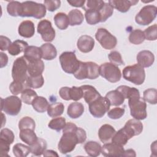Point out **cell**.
<instances>
[{
  "label": "cell",
  "mask_w": 157,
  "mask_h": 157,
  "mask_svg": "<svg viewBox=\"0 0 157 157\" xmlns=\"http://www.w3.org/2000/svg\"><path fill=\"white\" fill-rule=\"evenodd\" d=\"M77 126L71 122L66 124L63 129V135L59 141L58 148L63 154H67L73 151L77 144H79L76 131Z\"/></svg>",
  "instance_id": "cell-1"
},
{
  "label": "cell",
  "mask_w": 157,
  "mask_h": 157,
  "mask_svg": "<svg viewBox=\"0 0 157 157\" xmlns=\"http://www.w3.org/2000/svg\"><path fill=\"white\" fill-rule=\"evenodd\" d=\"M46 7L41 4L34 1H25L21 3L19 16L21 17H34L37 19L45 16Z\"/></svg>",
  "instance_id": "cell-2"
},
{
  "label": "cell",
  "mask_w": 157,
  "mask_h": 157,
  "mask_svg": "<svg viewBox=\"0 0 157 157\" xmlns=\"http://www.w3.org/2000/svg\"><path fill=\"white\" fill-rule=\"evenodd\" d=\"M128 105L131 115L135 119L142 120L147 117L145 101L140 98V94L134 95L128 99Z\"/></svg>",
  "instance_id": "cell-3"
},
{
  "label": "cell",
  "mask_w": 157,
  "mask_h": 157,
  "mask_svg": "<svg viewBox=\"0 0 157 157\" xmlns=\"http://www.w3.org/2000/svg\"><path fill=\"white\" fill-rule=\"evenodd\" d=\"M74 75L78 80L96 79L99 75V66L94 62L80 61V66Z\"/></svg>",
  "instance_id": "cell-4"
},
{
  "label": "cell",
  "mask_w": 157,
  "mask_h": 157,
  "mask_svg": "<svg viewBox=\"0 0 157 157\" xmlns=\"http://www.w3.org/2000/svg\"><path fill=\"white\" fill-rule=\"evenodd\" d=\"M123 78L131 83L137 85H142L145 78V72L144 67L135 64L132 66L125 67L123 70Z\"/></svg>",
  "instance_id": "cell-5"
},
{
  "label": "cell",
  "mask_w": 157,
  "mask_h": 157,
  "mask_svg": "<svg viewBox=\"0 0 157 157\" xmlns=\"http://www.w3.org/2000/svg\"><path fill=\"white\" fill-rule=\"evenodd\" d=\"M59 59L62 69L67 74H74L80 66V61L77 59L74 52H64L61 54Z\"/></svg>",
  "instance_id": "cell-6"
},
{
  "label": "cell",
  "mask_w": 157,
  "mask_h": 157,
  "mask_svg": "<svg viewBox=\"0 0 157 157\" xmlns=\"http://www.w3.org/2000/svg\"><path fill=\"white\" fill-rule=\"evenodd\" d=\"M28 61L24 56L17 58L13 62L12 77L14 81L25 82L28 78Z\"/></svg>",
  "instance_id": "cell-7"
},
{
  "label": "cell",
  "mask_w": 157,
  "mask_h": 157,
  "mask_svg": "<svg viewBox=\"0 0 157 157\" xmlns=\"http://www.w3.org/2000/svg\"><path fill=\"white\" fill-rule=\"evenodd\" d=\"M99 75L111 83L120 81L121 77L118 67L111 63H105L99 66Z\"/></svg>",
  "instance_id": "cell-8"
},
{
  "label": "cell",
  "mask_w": 157,
  "mask_h": 157,
  "mask_svg": "<svg viewBox=\"0 0 157 157\" xmlns=\"http://www.w3.org/2000/svg\"><path fill=\"white\" fill-rule=\"evenodd\" d=\"M157 8L153 5L143 7L135 17L136 22L139 25L146 26L150 24L156 18Z\"/></svg>",
  "instance_id": "cell-9"
},
{
  "label": "cell",
  "mask_w": 157,
  "mask_h": 157,
  "mask_svg": "<svg viewBox=\"0 0 157 157\" xmlns=\"http://www.w3.org/2000/svg\"><path fill=\"white\" fill-rule=\"evenodd\" d=\"M1 110L9 115L15 116L18 114L21 108V100L17 96H10L5 99H1Z\"/></svg>",
  "instance_id": "cell-10"
},
{
  "label": "cell",
  "mask_w": 157,
  "mask_h": 157,
  "mask_svg": "<svg viewBox=\"0 0 157 157\" xmlns=\"http://www.w3.org/2000/svg\"><path fill=\"white\" fill-rule=\"evenodd\" d=\"M110 105L105 97L100 96L89 104L90 113L95 118L102 117L110 109Z\"/></svg>",
  "instance_id": "cell-11"
},
{
  "label": "cell",
  "mask_w": 157,
  "mask_h": 157,
  "mask_svg": "<svg viewBox=\"0 0 157 157\" xmlns=\"http://www.w3.org/2000/svg\"><path fill=\"white\" fill-rule=\"evenodd\" d=\"M95 37L101 45L106 50L114 48L117 44L116 37L105 28H99L95 34Z\"/></svg>",
  "instance_id": "cell-12"
},
{
  "label": "cell",
  "mask_w": 157,
  "mask_h": 157,
  "mask_svg": "<svg viewBox=\"0 0 157 157\" xmlns=\"http://www.w3.org/2000/svg\"><path fill=\"white\" fill-rule=\"evenodd\" d=\"M37 30L45 42H52L55 38V31L52 27V23L48 20L40 21L38 23Z\"/></svg>",
  "instance_id": "cell-13"
},
{
  "label": "cell",
  "mask_w": 157,
  "mask_h": 157,
  "mask_svg": "<svg viewBox=\"0 0 157 157\" xmlns=\"http://www.w3.org/2000/svg\"><path fill=\"white\" fill-rule=\"evenodd\" d=\"M123 147L115 143H107L101 147V153L104 156H122L124 153Z\"/></svg>",
  "instance_id": "cell-14"
},
{
  "label": "cell",
  "mask_w": 157,
  "mask_h": 157,
  "mask_svg": "<svg viewBox=\"0 0 157 157\" xmlns=\"http://www.w3.org/2000/svg\"><path fill=\"white\" fill-rule=\"evenodd\" d=\"M132 137L134 136L131 131L125 126H124L123 128L115 133L111 140L112 142L123 147Z\"/></svg>",
  "instance_id": "cell-15"
},
{
  "label": "cell",
  "mask_w": 157,
  "mask_h": 157,
  "mask_svg": "<svg viewBox=\"0 0 157 157\" xmlns=\"http://www.w3.org/2000/svg\"><path fill=\"white\" fill-rule=\"evenodd\" d=\"M77 46L78 50L82 53H88L91 52L94 46V40L88 35L80 36L77 42Z\"/></svg>",
  "instance_id": "cell-16"
},
{
  "label": "cell",
  "mask_w": 157,
  "mask_h": 157,
  "mask_svg": "<svg viewBox=\"0 0 157 157\" xmlns=\"http://www.w3.org/2000/svg\"><path fill=\"white\" fill-rule=\"evenodd\" d=\"M136 59L139 65L142 67L151 66L155 61V56L149 50H142L137 55Z\"/></svg>",
  "instance_id": "cell-17"
},
{
  "label": "cell",
  "mask_w": 157,
  "mask_h": 157,
  "mask_svg": "<svg viewBox=\"0 0 157 157\" xmlns=\"http://www.w3.org/2000/svg\"><path fill=\"white\" fill-rule=\"evenodd\" d=\"M18 34L21 37L30 38L33 37L35 33V26L33 21L25 20L22 21L18 26Z\"/></svg>",
  "instance_id": "cell-18"
},
{
  "label": "cell",
  "mask_w": 157,
  "mask_h": 157,
  "mask_svg": "<svg viewBox=\"0 0 157 157\" xmlns=\"http://www.w3.org/2000/svg\"><path fill=\"white\" fill-rule=\"evenodd\" d=\"M80 87L83 91V98L88 104L101 96L97 90L91 85H85Z\"/></svg>",
  "instance_id": "cell-19"
},
{
  "label": "cell",
  "mask_w": 157,
  "mask_h": 157,
  "mask_svg": "<svg viewBox=\"0 0 157 157\" xmlns=\"http://www.w3.org/2000/svg\"><path fill=\"white\" fill-rule=\"evenodd\" d=\"M139 1L132 0H110L109 4L120 12L125 13L128 12L132 6L136 5Z\"/></svg>",
  "instance_id": "cell-20"
},
{
  "label": "cell",
  "mask_w": 157,
  "mask_h": 157,
  "mask_svg": "<svg viewBox=\"0 0 157 157\" xmlns=\"http://www.w3.org/2000/svg\"><path fill=\"white\" fill-rule=\"evenodd\" d=\"M116 132L114 128L109 124H105L101 126L98 131V136L100 140L103 143L109 142Z\"/></svg>",
  "instance_id": "cell-21"
},
{
  "label": "cell",
  "mask_w": 157,
  "mask_h": 157,
  "mask_svg": "<svg viewBox=\"0 0 157 157\" xmlns=\"http://www.w3.org/2000/svg\"><path fill=\"white\" fill-rule=\"evenodd\" d=\"M44 70V64L41 59L28 61V73L30 76L41 75Z\"/></svg>",
  "instance_id": "cell-22"
},
{
  "label": "cell",
  "mask_w": 157,
  "mask_h": 157,
  "mask_svg": "<svg viewBox=\"0 0 157 157\" xmlns=\"http://www.w3.org/2000/svg\"><path fill=\"white\" fill-rule=\"evenodd\" d=\"M23 56L28 61L39 60L42 58L41 49L36 46H28L24 51Z\"/></svg>",
  "instance_id": "cell-23"
},
{
  "label": "cell",
  "mask_w": 157,
  "mask_h": 157,
  "mask_svg": "<svg viewBox=\"0 0 157 157\" xmlns=\"http://www.w3.org/2000/svg\"><path fill=\"white\" fill-rule=\"evenodd\" d=\"M105 97L109 101L110 105L113 106L121 105L125 99L123 94L117 89L109 91Z\"/></svg>",
  "instance_id": "cell-24"
},
{
  "label": "cell",
  "mask_w": 157,
  "mask_h": 157,
  "mask_svg": "<svg viewBox=\"0 0 157 157\" xmlns=\"http://www.w3.org/2000/svg\"><path fill=\"white\" fill-rule=\"evenodd\" d=\"M42 58L45 60H52L56 57L57 51L55 47L50 43H45L40 46Z\"/></svg>",
  "instance_id": "cell-25"
},
{
  "label": "cell",
  "mask_w": 157,
  "mask_h": 157,
  "mask_svg": "<svg viewBox=\"0 0 157 157\" xmlns=\"http://www.w3.org/2000/svg\"><path fill=\"white\" fill-rule=\"evenodd\" d=\"M84 112V106L81 102H74L71 103L67 108V115L73 119L80 117Z\"/></svg>",
  "instance_id": "cell-26"
},
{
  "label": "cell",
  "mask_w": 157,
  "mask_h": 157,
  "mask_svg": "<svg viewBox=\"0 0 157 157\" xmlns=\"http://www.w3.org/2000/svg\"><path fill=\"white\" fill-rule=\"evenodd\" d=\"M19 136L20 139L29 146L34 144L38 139L34 132V130L31 129H24L20 130Z\"/></svg>",
  "instance_id": "cell-27"
},
{
  "label": "cell",
  "mask_w": 157,
  "mask_h": 157,
  "mask_svg": "<svg viewBox=\"0 0 157 157\" xmlns=\"http://www.w3.org/2000/svg\"><path fill=\"white\" fill-rule=\"evenodd\" d=\"M28 47L26 42L22 40H16L13 41L8 48V52L12 56H16L24 52Z\"/></svg>",
  "instance_id": "cell-28"
},
{
  "label": "cell",
  "mask_w": 157,
  "mask_h": 157,
  "mask_svg": "<svg viewBox=\"0 0 157 157\" xmlns=\"http://www.w3.org/2000/svg\"><path fill=\"white\" fill-rule=\"evenodd\" d=\"M47 144L45 140L42 138H38L34 144L29 146L31 153L35 156H40L44 154L47 148Z\"/></svg>",
  "instance_id": "cell-29"
},
{
  "label": "cell",
  "mask_w": 157,
  "mask_h": 157,
  "mask_svg": "<svg viewBox=\"0 0 157 157\" xmlns=\"http://www.w3.org/2000/svg\"><path fill=\"white\" fill-rule=\"evenodd\" d=\"M101 145L95 141H88L84 145V149L90 156L96 157L99 156L101 153Z\"/></svg>",
  "instance_id": "cell-30"
},
{
  "label": "cell",
  "mask_w": 157,
  "mask_h": 157,
  "mask_svg": "<svg viewBox=\"0 0 157 157\" xmlns=\"http://www.w3.org/2000/svg\"><path fill=\"white\" fill-rule=\"evenodd\" d=\"M33 109L39 113L45 112L47 110L49 106L48 102L45 98L42 96H37L32 102Z\"/></svg>",
  "instance_id": "cell-31"
},
{
  "label": "cell",
  "mask_w": 157,
  "mask_h": 157,
  "mask_svg": "<svg viewBox=\"0 0 157 157\" xmlns=\"http://www.w3.org/2000/svg\"><path fill=\"white\" fill-rule=\"evenodd\" d=\"M54 21L57 28L61 30L67 29L69 25V17L63 12L57 13L54 17Z\"/></svg>",
  "instance_id": "cell-32"
},
{
  "label": "cell",
  "mask_w": 157,
  "mask_h": 157,
  "mask_svg": "<svg viewBox=\"0 0 157 157\" xmlns=\"http://www.w3.org/2000/svg\"><path fill=\"white\" fill-rule=\"evenodd\" d=\"M69 25L71 26L80 25L82 23L84 17L82 12L78 9L71 10L68 14Z\"/></svg>",
  "instance_id": "cell-33"
},
{
  "label": "cell",
  "mask_w": 157,
  "mask_h": 157,
  "mask_svg": "<svg viewBox=\"0 0 157 157\" xmlns=\"http://www.w3.org/2000/svg\"><path fill=\"white\" fill-rule=\"evenodd\" d=\"M64 106L61 102H55L49 105L47 109L48 115L52 118L59 117L63 114Z\"/></svg>",
  "instance_id": "cell-34"
},
{
  "label": "cell",
  "mask_w": 157,
  "mask_h": 157,
  "mask_svg": "<svg viewBox=\"0 0 157 157\" xmlns=\"http://www.w3.org/2000/svg\"><path fill=\"white\" fill-rule=\"evenodd\" d=\"M85 17L86 22L91 25H94L101 21V17L99 10L90 9L85 11Z\"/></svg>",
  "instance_id": "cell-35"
},
{
  "label": "cell",
  "mask_w": 157,
  "mask_h": 157,
  "mask_svg": "<svg viewBox=\"0 0 157 157\" xmlns=\"http://www.w3.org/2000/svg\"><path fill=\"white\" fill-rule=\"evenodd\" d=\"M145 39V38L144 31L139 29L132 31L129 36V42L131 44L135 45H139L142 44Z\"/></svg>",
  "instance_id": "cell-36"
},
{
  "label": "cell",
  "mask_w": 157,
  "mask_h": 157,
  "mask_svg": "<svg viewBox=\"0 0 157 157\" xmlns=\"http://www.w3.org/2000/svg\"><path fill=\"white\" fill-rule=\"evenodd\" d=\"M26 82L28 88H39L43 86L44 83V79L42 74L37 76L29 75Z\"/></svg>",
  "instance_id": "cell-37"
},
{
  "label": "cell",
  "mask_w": 157,
  "mask_h": 157,
  "mask_svg": "<svg viewBox=\"0 0 157 157\" xmlns=\"http://www.w3.org/2000/svg\"><path fill=\"white\" fill-rule=\"evenodd\" d=\"M13 155L16 157H25L31 153L29 146L25 145L23 144H16L12 149Z\"/></svg>",
  "instance_id": "cell-38"
},
{
  "label": "cell",
  "mask_w": 157,
  "mask_h": 157,
  "mask_svg": "<svg viewBox=\"0 0 157 157\" xmlns=\"http://www.w3.org/2000/svg\"><path fill=\"white\" fill-rule=\"evenodd\" d=\"M14 134L12 131L7 128H4L1 131L0 143L10 145L14 141Z\"/></svg>",
  "instance_id": "cell-39"
},
{
  "label": "cell",
  "mask_w": 157,
  "mask_h": 157,
  "mask_svg": "<svg viewBox=\"0 0 157 157\" xmlns=\"http://www.w3.org/2000/svg\"><path fill=\"white\" fill-rule=\"evenodd\" d=\"M117 90H118L124 96V99H129L131 96L134 95L140 94L139 90L134 87H129L126 85H121L117 87Z\"/></svg>",
  "instance_id": "cell-40"
},
{
  "label": "cell",
  "mask_w": 157,
  "mask_h": 157,
  "mask_svg": "<svg viewBox=\"0 0 157 157\" xmlns=\"http://www.w3.org/2000/svg\"><path fill=\"white\" fill-rule=\"evenodd\" d=\"M125 125L128 126L133 131L135 136L139 135L142 132L143 124L139 120L135 118L130 119L126 121Z\"/></svg>",
  "instance_id": "cell-41"
},
{
  "label": "cell",
  "mask_w": 157,
  "mask_h": 157,
  "mask_svg": "<svg viewBox=\"0 0 157 157\" xmlns=\"http://www.w3.org/2000/svg\"><path fill=\"white\" fill-rule=\"evenodd\" d=\"M37 96V94L36 92L29 88L25 89L21 93V101L25 104L28 105L32 104L33 101Z\"/></svg>",
  "instance_id": "cell-42"
},
{
  "label": "cell",
  "mask_w": 157,
  "mask_h": 157,
  "mask_svg": "<svg viewBox=\"0 0 157 157\" xmlns=\"http://www.w3.org/2000/svg\"><path fill=\"white\" fill-rule=\"evenodd\" d=\"M66 119L64 117H55L51 120L48 124V126L56 131H60L66 125Z\"/></svg>",
  "instance_id": "cell-43"
},
{
  "label": "cell",
  "mask_w": 157,
  "mask_h": 157,
  "mask_svg": "<svg viewBox=\"0 0 157 157\" xmlns=\"http://www.w3.org/2000/svg\"><path fill=\"white\" fill-rule=\"evenodd\" d=\"M26 88H29L28 87L26 82H21L13 80L9 86V90L10 92L15 96L18 95L20 93H21Z\"/></svg>",
  "instance_id": "cell-44"
},
{
  "label": "cell",
  "mask_w": 157,
  "mask_h": 157,
  "mask_svg": "<svg viewBox=\"0 0 157 157\" xmlns=\"http://www.w3.org/2000/svg\"><path fill=\"white\" fill-rule=\"evenodd\" d=\"M143 99L151 104L157 103V91L155 88H148L145 90L143 93Z\"/></svg>",
  "instance_id": "cell-45"
},
{
  "label": "cell",
  "mask_w": 157,
  "mask_h": 157,
  "mask_svg": "<svg viewBox=\"0 0 157 157\" xmlns=\"http://www.w3.org/2000/svg\"><path fill=\"white\" fill-rule=\"evenodd\" d=\"M99 12L101 17L100 22H104L113 14V8L109 3L104 2L103 6Z\"/></svg>",
  "instance_id": "cell-46"
},
{
  "label": "cell",
  "mask_w": 157,
  "mask_h": 157,
  "mask_svg": "<svg viewBox=\"0 0 157 157\" xmlns=\"http://www.w3.org/2000/svg\"><path fill=\"white\" fill-rule=\"evenodd\" d=\"M36 123L34 120L29 117H23L18 123V128L20 130L24 129H31L33 130L35 129Z\"/></svg>",
  "instance_id": "cell-47"
},
{
  "label": "cell",
  "mask_w": 157,
  "mask_h": 157,
  "mask_svg": "<svg viewBox=\"0 0 157 157\" xmlns=\"http://www.w3.org/2000/svg\"><path fill=\"white\" fill-rule=\"evenodd\" d=\"M104 2L101 0H88L85 1L83 9L86 11L90 9L99 10L103 6Z\"/></svg>",
  "instance_id": "cell-48"
},
{
  "label": "cell",
  "mask_w": 157,
  "mask_h": 157,
  "mask_svg": "<svg viewBox=\"0 0 157 157\" xmlns=\"http://www.w3.org/2000/svg\"><path fill=\"white\" fill-rule=\"evenodd\" d=\"M21 2L18 1H10L7 6V13L12 17L19 16Z\"/></svg>",
  "instance_id": "cell-49"
},
{
  "label": "cell",
  "mask_w": 157,
  "mask_h": 157,
  "mask_svg": "<svg viewBox=\"0 0 157 157\" xmlns=\"http://www.w3.org/2000/svg\"><path fill=\"white\" fill-rule=\"evenodd\" d=\"M145 38L148 40H156L157 39V25L154 24L145 29L144 31Z\"/></svg>",
  "instance_id": "cell-50"
},
{
  "label": "cell",
  "mask_w": 157,
  "mask_h": 157,
  "mask_svg": "<svg viewBox=\"0 0 157 157\" xmlns=\"http://www.w3.org/2000/svg\"><path fill=\"white\" fill-rule=\"evenodd\" d=\"M70 100L77 101L83 98V91L81 87L72 86L69 89Z\"/></svg>",
  "instance_id": "cell-51"
},
{
  "label": "cell",
  "mask_w": 157,
  "mask_h": 157,
  "mask_svg": "<svg viewBox=\"0 0 157 157\" xmlns=\"http://www.w3.org/2000/svg\"><path fill=\"white\" fill-rule=\"evenodd\" d=\"M109 59L111 63L116 65L120 66L124 64V61H123L122 57L120 52L117 51H112L108 55Z\"/></svg>",
  "instance_id": "cell-52"
},
{
  "label": "cell",
  "mask_w": 157,
  "mask_h": 157,
  "mask_svg": "<svg viewBox=\"0 0 157 157\" xmlns=\"http://www.w3.org/2000/svg\"><path fill=\"white\" fill-rule=\"evenodd\" d=\"M124 113V109L115 107L107 112V115L110 119L117 120L120 118Z\"/></svg>",
  "instance_id": "cell-53"
},
{
  "label": "cell",
  "mask_w": 157,
  "mask_h": 157,
  "mask_svg": "<svg viewBox=\"0 0 157 157\" xmlns=\"http://www.w3.org/2000/svg\"><path fill=\"white\" fill-rule=\"evenodd\" d=\"M44 6L48 11L54 12L60 7L61 1L58 0H45L44 1Z\"/></svg>",
  "instance_id": "cell-54"
},
{
  "label": "cell",
  "mask_w": 157,
  "mask_h": 157,
  "mask_svg": "<svg viewBox=\"0 0 157 157\" xmlns=\"http://www.w3.org/2000/svg\"><path fill=\"white\" fill-rule=\"evenodd\" d=\"M12 42L8 37L2 35L0 36V49L1 51L8 50Z\"/></svg>",
  "instance_id": "cell-55"
},
{
  "label": "cell",
  "mask_w": 157,
  "mask_h": 157,
  "mask_svg": "<svg viewBox=\"0 0 157 157\" xmlns=\"http://www.w3.org/2000/svg\"><path fill=\"white\" fill-rule=\"evenodd\" d=\"M69 89L70 87L67 86H63L61 87L59 91V94L60 97L66 101H69Z\"/></svg>",
  "instance_id": "cell-56"
},
{
  "label": "cell",
  "mask_w": 157,
  "mask_h": 157,
  "mask_svg": "<svg viewBox=\"0 0 157 157\" xmlns=\"http://www.w3.org/2000/svg\"><path fill=\"white\" fill-rule=\"evenodd\" d=\"M71 6L76 7H83L85 4V1L84 0H72L67 1Z\"/></svg>",
  "instance_id": "cell-57"
},
{
  "label": "cell",
  "mask_w": 157,
  "mask_h": 157,
  "mask_svg": "<svg viewBox=\"0 0 157 157\" xmlns=\"http://www.w3.org/2000/svg\"><path fill=\"white\" fill-rule=\"evenodd\" d=\"M1 56V67L2 68L5 67L8 63V56L7 55L2 52L0 53Z\"/></svg>",
  "instance_id": "cell-58"
},
{
  "label": "cell",
  "mask_w": 157,
  "mask_h": 157,
  "mask_svg": "<svg viewBox=\"0 0 157 157\" xmlns=\"http://www.w3.org/2000/svg\"><path fill=\"white\" fill-rule=\"evenodd\" d=\"M136 156V152L132 149H128L124 151V153L123 154L122 156H132L134 157Z\"/></svg>",
  "instance_id": "cell-59"
},
{
  "label": "cell",
  "mask_w": 157,
  "mask_h": 157,
  "mask_svg": "<svg viewBox=\"0 0 157 157\" xmlns=\"http://www.w3.org/2000/svg\"><path fill=\"white\" fill-rule=\"evenodd\" d=\"M43 155L44 156H58V153L53 151V150H45L43 154Z\"/></svg>",
  "instance_id": "cell-60"
},
{
  "label": "cell",
  "mask_w": 157,
  "mask_h": 157,
  "mask_svg": "<svg viewBox=\"0 0 157 157\" xmlns=\"http://www.w3.org/2000/svg\"><path fill=\"white\" fill-rule=\"evenodd\" d=\"M151 152L155 153L156 155V141H155L151 145Z\"/></svg>",
  "instance_id": "cell-61"
}]
</instances>
